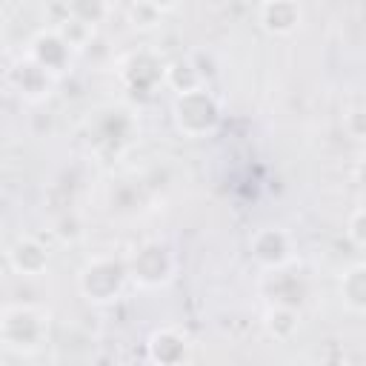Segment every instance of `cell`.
Masks as SVG:
<instances>
[{
	"label": "cell",
	"mask_w": 366,
	"mask_h": 366,
	"mask_svg": "<svg viewBox=\"0 0 366 366\" xmlns=\"http://www.w3.org/2000/svg\"><path fill=\"white\" fill-rule=\"evenodd\" d=\"M172 120L183 137H206L220 126V103L206 86H197L174 97Z\"/></svg>",
	"instance_id": "obj_1"
},
{
	"label": "cell",
	"mask_w": 366,
	"mask_h": 366,
	"mask_svg": "<svg viewBox=\"0 0 366 366\" xmlns=\"http://www.w3.org/2000/svg\"><path fill=\"white\" fill-rule=\"evenodd\" d=\"M126 283H129L126 260L106 257V254L92 257V260L80 269V277H77V286H80L83 297L92 300V303H109V300H117Z\"/></svg>",
	"instance_id": "obj_2"
},
{
	"label": "cell",
	"mask_w": 366,
	"mask_h": 366,
	"mask_svg": "<svg viewBox=\"0 0 366 366\" xmlns=\"http://www.w3.org/2000/svg\"><path fill=\"white\" fill-rule=\"evenodd\" d=\"M126 269H129V280H134L137 286L157 289V286H163L174 277L177 260H174V252L166 243L149 240L140 249H134V254L126 260Z\"/></svg>",
	"instance_id": "obj_3"
},
{
	"label": "cell",
	"mask_w": 366,
	"mask_h": 366,
	"mask_svg": "<svg viewBox=\"0 0 366 366\" xmlns=\"http://www.w3.org/2000/svg\"><path fill=\"white\" fill-rule=\"evenodd\" d=\"M49 329V312L37 306H9L0 317V337L11 349H37Z\"/></svg>",
	"instance_id": "obj_4"
},
{
	"label": "cell",
	"mask_w": 366,
	"mask_h": 366,
	"mask_svg": "<svg viewBox=\"0 0 366 366\" xmlns=\"http://www.w3.org/2000/svg\"><path fill=\"white\" fill-rule=\"evenodd\" d=\"M249 249H252V257L266 269H280L295 257L292 234L280 226H260L249 237Z\"/></svg>",
	"instance_id": "obj_5"
},
{
	"label": "cell",
	"mask_w": 366,
	"mask_h": 366,
	"mask_svg": "<svg viewBox=\"0 0 366 366\" xmlns=\"http://www.w3.org/2000/svg\"><path fill=\"white\" fill-rule=\"evenodd\" d=\"M9 86L23 94L26 100H43L49 92H51V83H54V74H49L40 63H34L29 54L17 63H11L9 74H6Z\"/></svg>",
	"instance_id": "obj_6"
},
{
	"label": "cell",
	"mask_w": 366,
	"mask_h": 366,
	"mask_svg": "<svg viewBox=\"0 0 366 366\" xmlns=\"http://www.w3.org/2000/svg\"><path fill=\"white\" fill-rule=\"evenodd\" d=\"M303 9L297 0H263L260 3V26L274 37H289L300 29Z\"/></svg>",
	"instance_id": "obj_7"
},
{
	"label": "cell",
	"mask_w": 366,
	"mask_h": 366,
	"mask_svg": "<svg viewBox=\"0 0 366 366\" xmlns=\"http://www.w3.org/2000/svg\"><path fill=\"white\" fill-rule=\"evenodd\" d=\"M29 57H31L34 63H40L49 74H60V71L69 66L71 49H69V43L51 29V31H40V34L31 40Z\"/></svg>",
	"instance_id": "obj_8"
},
{
	"label": "cell",
	"mask_w": 366,
	"mask_h": 366,
	"mask_svg": "<svg viewBox=\"0 0 366 366\" xmlns=\"http://www.w3.org/2000/svg\"><path fill=\"white\" fill-rule=\"evenodd\" d=\"M9 263H11L14 272L34 277V274H43V272H46V266H49V252H46V246H40L37 240L23 237V240H17V243L9 249Z\"/></svg>",
	"instance_id": "obj_9"
},
{
	"label": "cell",
	"mask_w": 366,
	"mask_h": 366,
	"mask_svg": "<svg viewBox=\"0 0 366 366\" xmlns=\"http://www.w3.org/2000/svg\"><path fill=\"white\" fill-rule=\"evenodd\" d=\"M163 83L172 86L177 94H183V92H192V89L203 86V77H200L197 66L192 63V57H180V60H174L163 69Z\"/></svg>",
	"instance_id": "obj_10"
},
{
	"label": "cell",
	"mask_w": 366,
	"mask_h": 366,
	"mask_svg": "<svg viewBox=\"0 0 366 366\" xmlns=\"http://www.w3.org/2000/svg\"><path fill=\"white\" fill-rule=\"evenodd\" d=\"M340 292H343V303L352 309V312H363L366 309V266L363 263H355L343 272V280H340Z\"/></svg>",
	"instance_id": "obj_11"
},
{
	"label": "cell",
	"mask_w": 366,
	"mask_h": 366,
	"mask_svg": "<svg viewBox=\"0 0 366 366\" xmlns=\"http://www.w3.org/2000/svg\"><path fill=\"white\" fill-rule=\"evenodd\" d=\"M266 329H269L277 340L292 337L295 329H297V315H295V309H292V306H274V309H269V312H266Z\"/></svg>",
	"instance_id": "obj_12"
},
{
	"label": "cell",
	"mask_w": 366,
	"mask_h": 366,
	"mask_svg": "<svg viewBox=\"0 0 366 366\" xmlns=\"http://www.w3.org/2000/svg\"><path fill=\"white\" fill-rule=\"evenodd\" d=\"M66 43H69V49H83L89 40H92V31H94V26H89V23H83V20H77V17H66L63 23H57V29H54Z\"/></svg>",
	"instance_id": "obj_13"
},
{
	"label": "cell",
	"mask_w": 366,
	"mask_h": 366,
	"mask_svg": "<svg viewBox=\"0 0 366 366\" xmlns=\"http://www.w3.org/2000/svg\"><path fill=\"white\" fill-rule=\"evenodd\" d=\"M69 14L77 17V20H83V23H89V26H94L109 11L97 0H69Z\"/></svg>",
	"instance_id": "obj_14"
},
{
	"label": "cell",
	"mask_w": 366,
	"mask_h": 366,
	"mask_svg": "<svg viewBox=\"0 0 366 366\" xmlns=\"http://www.w3.org/2000/svg\"><path fill=\"white\" fill-rule=\"evenodd\" d=\"M129 20H132V26H134V29H152V26H157L160 11H157V9H152L146 0H137V3L132 6Z\"/></svg>",
	"instance_id": "obj_15"
},
{
	"label": "cell",
	"mask_w": 366,
	"mask_h": 366,
	"mask_svg": "<svg viewBox=\"0 0 366 366\" xmlns=\"http://www.w3.org/2000/svg\"><path fill=\"white\" fill-rule=\"evenodd\" d=\"M363 220H366V212H363V206H357V209L349 214V223H346V237L352 240V246H355V249H363V246H366Z\"/></svg>",
	"instance_id": "obj_16"
},
{
	"label": "cell",
	"mask_w": 366,
	"mask_h": 366,
	"mask_svg": "<svg viewBox=\"0 0 366 366\" xmlns=\"http://www.w3.org/2000/svg\"><path fill=\"white\" fill-rule=\"evenodd\" d=\"M152 9H157L160 14H166V11H174L177 6H180V0H146Z\"/></svg>",
	"instance_id": "obj_17"
},
{
	"label": "cell",
	"mask_w": 366,
	"mask_h": 366,
	"mask_svg": "<svg viewBox=\"0 0 366 366\" xmlns=\"http://www.w3.org/2000/svg\"><path fill=\"white\" fill-rule=\"evenodd\" d=\"M97 3H100V6L106 9V11H112V9H114V6L120 3V0H97Z\"/></svg>",
	"instance_id": "obj_18"
}]
</instances>
